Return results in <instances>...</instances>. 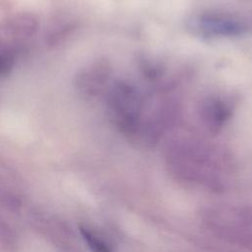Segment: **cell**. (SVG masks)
<instances>
[{
    "label": "cell",
    "instance_id": "8",
    "mask_svg": "<svg viewBox=\"0 0 252 252\" xmlns=\"http://www.w3.org/2000/svg\"><path fill=\"white\" fill-rule=\"evenodd\" d=\"M18 250L17 233L0 214V252H18Z\"/></svg>",
    "mask_w": 252,
    "mask_h": 252
},
{
    "label": "cell",
    "instance_id": "12",
    "mask_svg": "<svg viewBox=\"0 0 252 252\" xmlns=\"http://www.w3.org/2000/svg\"><path fill=\"white\" fill-rule=\"evenodd\" d=\"M140 61V69L143 73V75L152 82H156L159 80L164 73L162 65H160L158 62L152 60L150 58H141Z\"/></svg>",
    "mask_w": 252,
    "mask_h": 252
},
{
    "label": "cell",
    "instance_id": "2",
    "mask_svg": "<svg viewBox=\"0 0 252 252\" xmlns=\"http://www.w3.org/2000/svg\"><path fill=\"white\" fill-rule=\"evenodd\" d=\"M186 26L192 34L202 38H233L250 33L252 19L238 13L206 11L192 15Z\"/></svg>",
    "mask_w": 252,
    "mask_h": 252
},
{
    "label": "cell",
    "instance_id": "10",
    "mask_svg": "<svg viewBox=\"0 0 252 252\" xmlns=\"http://www.w3.org/2000/svg\"><path fill=\"white\" fill-rule=\"evenodd\" d=\"M17 61V51L13 44L0 41V77L8 76Z\"/></svg>",
    "mask_w": 252,
    "mask_h": 252
},
{
    "label": "cell",
    "instance_id": "3",
    "mask_svg": "<svg viewBox=\"0 0 252 252\" xmlns=\"http://www.w3.org/2000/svg\"><path fill=\"white\" fill-rule=\"evenodd\" d=\"M30 221L33 228L60 252H82L76 233L61 218L40 209H32L30 213Z\"/></svg>",
    "mask_w": 252,
    "mask_h": 252
},
{
    "label": "cell",
    "instance_id": "11",
    "mask_svg": "<svg viewBox=\"0 0 252 252\" xmlns=\"http://www.w3.org/2000/svg\"><path fill=\"white\" fill-rule=\"evenodd\" d=\"M79 232L91 252H111L106 242L87 225L80 224Z\"/></svg>",
    "mask_w": 252,
    "mask_h": 252
},
{
    "label": "cell",
    "instance_id": "9",
    "mask_svg": "<svg viewBox=\"0 0 252 252\" xmlns=\"http://www.w3.org/2000/svg\"><path fill=\"white\" fill-rule=\"evenodd\" d=\"M0 206L11 213H19L23 202L21 197L0 179Z\"/></svg>",
    "mask_w": 252,
    "mask_h": 252
},
{
    "label": "cell",
    "instance_id": "7",
    "mask_svg": "<svg viewBox=\"0 0 252 252\" xmlns=\"http://www.w3.org/2000/svg\"><path fill=\"white\" fill-rule=\"evenodd\" d=\"M37 27V19L32 14L22 13L8 21L6 30L14 40L25 41L35 34Z\"/></svg>",
    "mask_w": 252,
    "mask_h": 252
},
{
    "label": "cell",
    "instance_id": "5",
    "mask_svg": "<svg viewBox=\"0 0 252 252\" xmlns=\"http://www.w3.org/2000/svg\"><path fill=\"white\" fill-rule=\"evenodd\" d=\"M111 68L107 61L99 59L83 67L75 78V89L84 98H94L108 88Z\"/></svg>",
    "mask_w": 252,
    "mask_h": 252
},
{
    "label": "cell",
    "instance_id": "6",
    "mask_svg": "<svg viewBox=\"0 0 252 252\" xmlns=\"http://www.w3.org/2000/svg\"><path fill=\"white\" fill-rule=\"evenodd\" d=\"M76 29V22L67 15L55 17L45 29L44 42L54 47L64 42Z\"/></svg>",
    "mask_w": 252,
    "mask_h": 252
},
{
    "label": "cell",
    "instance_id": "4",
    "mask_svg": "<svg viewBox=\"0 0 252 252\" xmlns=\"http://www.w3.org/2000/svg\"><path fill=\"white\" fill-rule=\"evenodd\" d=\"M234 101L226 94H211L202 97L197 106V114L202 126L209 132L216 134L230 120Z\"/></svg>",
    "mask_w": 252,
    "mask_h": 252
},
{
    "label": "cell",
    "instance_id": "1",
    "mask_svg": "<svg viewBox=\"0 0 252 252\" xmlns=\"http://www.w3.org/2000/svg\"><path fill=\"white\" fill-rule=\"evenodd\" d=\"M107 111L114 126L127 138L135 139L145 117L143 93L132 82H114L107 92Z\"/></svg>",
    "mask_w": 252,
    "mask_h": 252
}]
</instances>
